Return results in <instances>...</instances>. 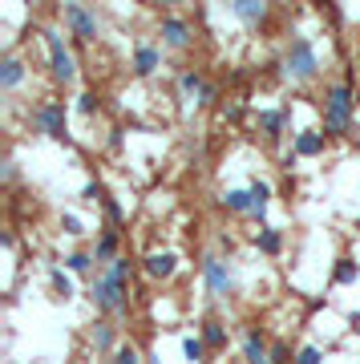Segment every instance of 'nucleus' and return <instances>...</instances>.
<instances>
[{
	"mask_svg": "<svg viewBox=\"0 0 360 364\" xmlns=\"http://www.w3.org/2000/svg\"><path fill=\"white\" fill-rule=\"evenodd\" d=\"M129 272H134V263L122 255V259H114L110 267H102V272L93 275L90 299L102 316H126L129 312Z\"/></svg>",
	"mask_w": 360,
	"mask_h": 364,
	"instance_id": "obj_1",
	"label": "nucleus"
},
{
	"mask_svg": "<svg viewBox=\"0 0 360 364\" xmlns=\"http://www.w3.org/2000/svg\"><path fill=\"white\" fill-rule=\"evenodd\" d=\"M320 117H324V134L328 138H348L352 134V126H356V85L348 77L332 81L324 90Z\"/></svg>",
	"mask_w": 360,
	"mask_h": 364,
	"instance_id": "obj_2",
	"label": "nucleus"
},
{
	"mask_svg": "<svg viewBox=\"0 0 360 364\" xmlns=\"http://www.w3.org/2000/svg\"><path fill=\"white\" fill-rule=\"evenodd\" d=\"M41 41H45V53H49L53 81H57V85H73L78 73H81V65H78V53L65 45V33L57 25H45V28H41Z\"/></svg>",
	"mask_w": 360,
	"mask_h": 364,
	"instance_id": "obj_3",
	"label": "nucleus"
},
{
	"mask_svg": "<svg viewBox=\"0 0 360 364\" xmlns=\"http://www.w3.org/2000/svg\"><path fill=\"white\" fill-rule=\"evenodd\" d=\"M28 130L41 134V138H53V142H65V138H69L65 102H57V97H41V102H33L28 105Z\"/></svg>",
	"mask_w": 360,
	"mask_h": 364,
	"instance_id": "obj_4",
	"label": "nucleus"
},
{
	"mask_svg": "<svg viewBox=\"0 0 360 364\" xmlns=\"http://www.w3.org/2000/svg\"><path fill=\"white\" fill-rule=\"evenodd\" d=\"M283 73L292 81H312L320 73V49H316V41L296 33V37L287 41V49H283Z\"/></svg>",
	"mask_w": 360,
	"mask_h": 364,
	"instance_id": "obj_5",
	"label": "nucleus"
},
{
	"mask_svg": "<svg viewBox=\"0 0 360 364\" xmlns=\"http://www.w3.org/2000/svg\"><path fill=\"white\" fill-rule=\"evenodd\" d=\"M61 25H65V33L73 41H81V45H93V41L102 37V16H97V9H90V4H61Z\"/></svg>",
	"mask_w": 360,
	"mask_h": 364,
	"instance_id": "obj_6",
	"label": "nucleus"
},
{
	"mask_svg": "<svg viewBox=\"0 0 360 364\" xmlns=\"http://www.w3.org/2000/svg\"><path fill=\"white\" fill-rule=\"evenodd\" d=\"M198 275H203V284H206V291L215 299H227L235 291V267L223 255H215V251H206L203 255V263H198Z\"/></svg>",
	"mask_w": 360,
	"mask_h": 364,
	"instance_id": "obj_7",
	"label": "nucleus"
},
{
	"mask_svg": "<svg viewBox=\"0 0 360 364\" xmlns=\"http://www.w3.org/2000/svg\"><path fill=\"white\" fill-rule=\"evenodd\" d=\"M162 57H166V53H162V45H158V41H150V37H138L134 41V49H129V73H134V77H154L158 69H162Z\"/></svg>",
	"mask_w": 360,
	"mask_h": 364,
	"instance_id": "obj_8",
	"label": "nucleus"
},
{
	"mask_svg": "<svg viewBox=\"0 0 360 364\" xmlns=\"http://www.w3.org/2000/svg\"><path fill=\"white\" fill-rule=\"evenodd\" d=\"M158 37H162V49H191L194 25L182 13H162L158 16Z\"/></svg>",
	"mask_w": 360,
	"mask_h": 364,
	"instance_id": "obj_9",
	"label": "nucleus"
},
{
	"mask_svg": "<svg viewBox=\"0 0 360 364\" xmlns=\"http://www.w3.org/2000/svg\"><path fill=\"white\" fill-rule=\"evenodd\" d=\"M179 93L182 97H194V105H215L219 102V90L203 77V69H179Z\"/></svg>",
	"mask_w": 360,
	"mask_h": 364,
	"instance_id": "obj_10",
	"label": "nucleus"
},
{
	"mask_svg": "<svg viewBox=\"0 0 360 364\" xmlns=\"http://www.w3.org/2000/svg\"><path fill=\"white\" fill-rule=\"evenodd\" d=\"M142 272L150 275V279H158V284L174 279V275H179V251H170V247L146 251V255H142Z\"/></svg>",
	"mask_w": 360,
	"mask_h": 364,
	"instance_id": "obj_11",
	"label": "nucleus"
},
{
	"mask_svg": "<svg viewBox=\"0 0 360 364\" xmlns=\"http://www.w3.org/2000/svg\"><path fill=\"white\" fill-rule=\"evenodd\" d=\"M25 81H28V61L21 57V53L9 49L4 57H0V93H9V97H13Z\"/></svg>",
	"mask_w": 360,
	"mask_h": 364,
	"instance_id": "obj_12",
	"label": "nucleus"
},
{
	"mask_svg": "<svg viewBox=\"0 0 360 364\" xmlns=\"http://www.w3.org/2000/svg\"><path fill=\"white\" fill-rule=\"evenodd\" d=\"M287 122H292V109H259L255 114V130L259 138L268 146H275L283 138V130H287Z\"/></svg>",
	"mask_w": 360,
	"mask_h": 364,
	"instance_id": "obj_13",
	"label": "nucleus"
},
{
	"mask_svg": "<svg viewBox=\"0 0 360 364\" xmlns=\"http://www.w3.org/2000/svg\"><path fill=\"white\" fill-rule=\"evenodd\" d=\"M328 150V134L324 130H300L292 134V154L296 158H320Z\"/></svg>",
	"mask_w": 360,
	"mask_h": 364,
	"instance_id": "obj_14",
	"label": "nucleus"
},
{
	"mask_svg": "<svg viewBox=\"0 0 360 364\" xmlns=\"http://www.w3.org/2000/svg\"><path fill=\"white\" fill-rule=\"evenodd\" d=\"M227 9H231V16L239 21V25H247V28L268 25V16H271V9L268 4H259V0H235V4H227Z\"/></svg>",
	"mask_w": 360,
	"mask_h": 364,
	"instance_id": "obj_15",
	"label": "nucleus"
},
{
	"mask_svg": "<svg viewBox=\"0 0 360 364\" xmlns=\"http://www.w3.org/2000/svg\"><path fill=\"white\" fill-rule=\"evenodd\" d=\"M198 336H203V344L211 352H227V344H231V328L223 324V320H215V316H206L203 324H198Z\"/></svg>",
	"mask_w": 360,
	"mask_h": 364,
	"instance_id": "obj_16",
	"label": "nucleus"
},
{
	"mask_svg": "<svg viewBox=\"0 0 360 364\" xmlns=\"http://www.w3.org/2000/svg\"><path fill=\"white\" fill-rule=\"evenodd\" d=\"M243 360L247 364H271V348L263 344L259 328H243Z\"/></svg>",
	"mask_w": 360,
	"mask_h": 364,
	"instance_id": "obj_17",
	"label": "nucleus"
},
{
	"mask_svg": "<svg viewBox=\"0 0 360 364\" xmlns=\"http://www.w3.org/2000/svg\"><path fill=\"white\" fill-rule=\"evenodd\" d=\"M45 272H49V284H53V296H57V299H65V304H69V299L78 296V284H73V272H65L61 263H49Z\"/></svg>",
	"mask_w": 360,
	"mask_h": 364,
	"instance_id": "obj_18",
	"label": "nucleus"
},
{
	"mask_svg": "<svg viewBox=\"0 0 360 364\" xmlns=\"http://www.w3.org/2000/svg\"><path fill=\"white\" fill-rule=\"evenodd\" d=\"M247 191H251V219L263 223V219H268V207H271V195H275V191H271V182L251 178V186H247Z\"/></svg>",
	"mask_w": 360,
	"mask_h": 364,
	"instance_id": "obj_19",
	"label": "nucleus"
},
{
	"mask_svg": "<svg viewBox=\"0 0 360 364\" xmlns=\"http://www.w3.org/2000/svg\"><path fill=\"white\" fill-rule=\"evenodd\" d=\"M90 348L93 352H117V328L110 320H97L90 328Z\"/></svg>",
	"mask_w": 360,
	"mask_h": 364,
	"instance_id": "obj_20",
	"label": "nucleus"
},
{
	"mask_svg": "<svg viewBox=\"0 0 360 364\" xmlns=\"http://www.w3.org/2000/svg\"><path fill=\"white\" fill-rule=\"evenodd\" d=\"M223 210L227 215H251V191L247 186H231V191H223Z\"/></svg>",
	"mask_w": 360,
	"mask_h": 364,
	"instance_id": "obj_21",
	"label": "nucleus"
},
{
	"mask_svg": "<svg viewBox=\"0 0 360 364\" xmlns=\"http://www.w3.org/2000/svg\"><path fill=\"white\" fill-rule=\"evenodd\" d=\"M117 247H122V239H117V231H105L102 239L93 243V259L102 263V267H110L114 259H122V255H117Z\"/></svg>",
	"mask_w": 360,
	"mask_h": 364,
	"instance_id": "obj_22",
	"label": "nucleus"
},
{
	"mask_svg": "<svg viewBox=\"0 0 360 364\" xmlns=\"http://www.w3.org/2000/svg\"><path fill=\"white\" fill-rule=\"evenodd\" d=\"M255 247L263 251V255H280L283 251V231L280 227H259L255 231Z\"/></svg>",
	"mask_w": 360,
	"mask_h": 364,
	"instance_id": "obj_23",
	"label": "nucleus"
},
{
	"mask_svg": "<svg viewBox=\"0 0 360 364\" xmlns=\"http://www.w3.org/2000/svg\"><path fill=\"white\" fill-rule=\"evenodd\" d=\"M332 279H336L340 287L356 284V279H360V263H356V259H348V255H340V259H336V272H332Z\"/></svg>",
	"mask_w": 360,
	"mask_h": 364,
	"instance_id": "obj_24",
	"label": "nucleus"
},
{
	"mask_svg": "<svg viewBox=\"0 0 360 364\" xmlns=\"http://www.w3.org/2000/svg\"><path fill=\"white\" fill-rule=\"evenodd\" d=\"M93 251H69L65 255V272H73V275H90L93 272Z\"/></svg>",
	"mask_w": 360,
	"mask_h": 364,
	"instance_id": "obj_25",
	"label": "nucleus"
},
{
	"mask_svg": "<svg viewBox=\"0 0 360 364\" xmlns=\"http://www.w3.org/2000/svg\"><path fill=\"white\" fill-rule=\"evenodd\" d=\"M73 109H78L81 117L102 114V93H97V90H81V93H78V102H73Z\"/></svg>",
	"mask_w": 360,
	"mask_h": 364,
	"instance_id": "obj_26",
	"label": "nucleus"
},
{
	"mask_svg": "<svg viewBox=\"0 0 360 364\" xmlns=\"http://www.w3.org/2000/svg\"><path fill=\"white\" fill-rule=\"evenodd\" d=\"M206 344L203 336H182V356H186V364H206Z\"/></svg>",
	"mask_w": 360,
	"mask_h": 364,
	"instance_id": "obj_27",
	"label": "nucleus"
},
{
	"mask_svg": "<svg viewBox=\"0 0 360 364\" xmlns=\"http://www.w3.org/2000/svg\"><path fill=\"white\" fill-rule=\"evenodd\" d=\"M61 231L69 235V239H81V235H85V223H81L78 210H65L61 215Z\"/></svg>",
	"mask_w": 360,
	"mask_h": 364,
	"instance_id": "obj_28",
	"label": "nucleus"
},
{
	"mask_svg": "<svg viewBox=\"0 0 360 364\" xmlns=\"http://www.w3.org/2000/svg\"><path fill=\"white\" fill-rule=\"evenodd\" d=\"M102 210H105V219L114 223V227H122V223H126V210H122V203H117V198L102 195Z\"/></svg>",
	"mask_w": 360,
	"mask_h": 364,
	"instance_id": "obj_29",
	"label": "nucleus"
},
{
	"mask_svg": "<svg viewBox=\"0 0 360 364\" xmlns=\"http://www.w3.org/2000/svg\"><path fill=\"white\" fill-rule=\"evenodd\" d=\"M271 364H296V352H292L287 340H275L271 344Z\"/></svg>",
	"mask_w": 360,
	"mask_h": 364,
	"instance_id": "obj_30",
	"label": "nucleus"
},
{
	"mask_svg": "<svg viewBox=\"0 0 360 364\" xmlns=\"http://www.w3.org/2000/svg\"><path fill=\"white\" fill-rule=\"evenodd\" d=\"M296 364H324V348L320 344H304L296 352Z\"/></svg>",
	"mask_w": 360,
	"mask_h": 364,
	"instance_id": "obj_31",
	"label": "nucleus"
},
{
	"mask_svg": "<svg viewBox=\"0 0 360 364\" xmlns=\"http://www.w3.org/2000/svg\"><path fill=\"white\" fill-rule=\"evenodd\" d=\"M114 364H142V352L134 348V344H117V352H114Z\"/></svg>",
	"mask_w": 360,
	"mask_h": 364,
	"instance_id": "obj_32",
	"label": "nucleus"
},
{
	"mask_svg": "<svg viewBox=\"0 0 360 364\" xmlns=\"http://www.w3.org/2000/svg\"><path fill=\"white\" fill-rule=\"evenodd\" d=\"M239 117H243V105H239V102L223 105V122H239Z\"/></svg>",
	"mask_w": 360,
	"mask_h": 364,
	"instance_id": "obj_33",
	"label": "nucleus"
},
{
	"mask_svg": "<svg viewBox=\"0 0 360 364\" xmlns=\"http://www.w3.org/2000/svg\"><path fill=\"white\" fill-rule=\"evenodd\" d=\"M0 174H4V182H16V162L13 158H4V170H0Z\"/></svg>",
	"mask_w": 360,
	"mask_h": 364,
	"instance_id": "obj_34",
	"label": "nucleus"
}]
</instances>
